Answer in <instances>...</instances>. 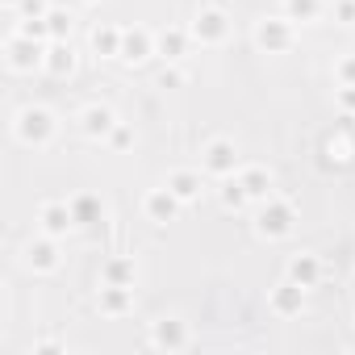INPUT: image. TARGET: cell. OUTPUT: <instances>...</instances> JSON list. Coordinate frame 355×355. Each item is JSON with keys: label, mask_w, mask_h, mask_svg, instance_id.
<instances>
[{"label": "cell", "mask_w": 355, "mask_h": 355, "mask_svg": "<svg viewBox=\"0 0 355 355\" xmlns=\"http://www.w3.org/2000/svg\"><path fill=\"white\" fill-rule=\"evenodd\" d=\"M155 55V34L150 30H142V26H134V30H125L121 34V63H130V67H138V63H146Z\"/></svg>", "instance_id": "obj_15"}, {"label": "cell", "mask_w": 355, "mask_h": 355, "mask_svg": "<svg viewBox=\"0 0 355 355\" xmlns=\"http://www.w3.org/2000/svg\"><path fill=\"white\" fill-rule=\"evenodd\" d=\"M234 175L243 180V189H247V197H251V201H268V197H272V171H268V167L247 163V167H239Z\"/></svg>", "instance_id": "obj_19"}, {"label": "cell", "mask_w": 355, "mask_h": 355, "mask_svg": "<svg viewBox=\"0 0 355 355\" xmlns=\"http://www.w3.org/2000/svg\"><path fill=\"white\" fill-rule=\"evenodd\" d=\"M330 13H334L338 26H355V0H334Z\"/></svg>", "instance_id": "obj_28"}, {"label": "cell", "mask_w": 355, "mask_h": 355, "mask_svg": "<svg viewBox=\"0 0 355 355\" xmlns=\"http://www.w3.org/2000/svg\"><path fill=\"white\" fill-rule=\"evenodd\" d=\"M5 63H9V71L30 76L34 67H42V63H46V46H42L38 38H26V34H17V30H13V38L5 42Z\"/></svg>", "instance_id": "obj_4"}, {"label": "cell", "mask_w": 355, "mask_h": 355, "mask_svg": "<svg viewBox=\"0 0 355 355\" xmlns=\"http://www.w3.org/2000/svg\"><path fill=\"white\" fill-rule=\"evenodd\" d=\"M55 80H63V76H71L76 71V51H71V42L63 38V42H46V63H42Z\"/></svg>", "instance_id": "obj_20"}, {"label": "cell", "mask_w": 355, "mask_h": 355, "mask_svg": "<svg viewBox=\"0 0 355 355\" xmlns=\"http://www.w3.org/2000/svg\"><path fill=\"white\" fill-rule=\"evenodd\" d=\"M322 13V0H288V17L293 21H313Z\"/></svg>", "instance_id": "obj_26"}, {"label": "cell", "mask_w": 355, "mask_h": 355, "mask_svg": "<svg viewBox=\"0 0 355 355\" xmlns=\"http://www.w3.org/2000/svg\"><path fill=\"white\" fill-rule=\"evenodd\" d=\"M146 343H150L155 351H184V347L193 343V334H189V322H184V318H175V313L167 318V313H163V318L150 322Z\"/></svg>", "instance_id": "obj_6"}, {"label": "cell", "mask_w": 355, "mask_h": 355, "mask_svg": "<svg viewBox=\"0 0 355 355\" xmlns=\"http://www.w3.org/2000/svg\"><path fill=\"white\" fill-rule=\"evenodd\" d=\"M21 263L34 272V276H51L63 268V255H59V239L51 234H38V239H26L21 247Z\"/></svg>", "instance_id": "obj_5"}, {"label": "cell", "mask_w": 355, "mask_h": 355, "mask_svg": "<svg viewBox=\"0 0 355 355\" xmlns=\"http://www.w3.org/2000/svg\"><path fill=\"white\" fill-rule=\"evenodd\" d=\"M184 80H189V76H184L180 67H163V71H159V88H180Z\"/></svg>", "instance_id": "obj_30"}, {"label": "cell", "mask_w": 355, "mask_h": 355, "mask_svg": "<svg viewBox=\"0 0 355 355\" xmlns=\"http://www.w3.org/2000/svg\"><path fill=\"white\" fill-rule=\"evenodd\" d=\"M268 309L276 313V318H301V309H305V284H297V280H280L272 293H268Z\"/></svg>", "instance_id": "obj_11"}, {"label": "cell", "mask_w": 355, "mask_h": 355, "mask_svg": "<svg viewBox=\"0 0 355 355\" xmlns=\"http://www.w3.org/2000/svg\"><path fill=\"white\" fill-rule=\"evenodd\" d=\"M193 38L201 42V46H222L226 38H230V17H226V9H218V5H201L197 13H193Z\"/></svg>", "instance_id": "obj_3"}, {"label": "cell", "mask_w": 355, "mask_h": 355, "mask_svg": "<svg viewBox=\"0 0 355 355\" xmlns=\"http://www.w3.org/2000/svg\"><path fill=\"white\" fill-rule=\"evenodd\" d=\"M293 226H297V205L284 201V197H268V201L259 205V214H255V234L268 239V243L288 239Z\"/></svg>", "instance_id": "obj_2"}, {"label": "cell", "mask_w": 355, "mask_h": 355, "mask_svg": "<svg viewBox=\"0 0 355 355\" xmlns=\"http://www.w3.org/2000/svg\"><path fill=\"white\" fill-rule=\"evenodd\" d=\"M201 167L209 175H218V180L234 175L239 171V146H234V138H209L201 146Z\"/></svg>", "instance_id": "obj_8"}, {"label": "cell", "mask_w": 355, "mask_h": 355, "mask_svg": "<svg viewBox=\"0 0 355 355\" xmlns=\"http://www.w3.org/2000/svg\"><path fill=\"white\" fill-rule=\"evenodd\" d=\"M134 276H138V268L130 255H113L101 263V284H134Z\"/></svg>", "instance_id": "obj_23"}, {"label": "cell", "mask_w": 355, "mask_h": 355, "mask_svg": "<svg viewBox=\"0 0 355 355\" xmlns=\"http://www.w3.org/2000/svg\"><path fill=\"white\" fill-rule=\"evenodd\" d=\"M121 34H125V30H117V26H96L92 38H88V42H92V55H96V59H117V55H121Z\"/></svg>", "instance_id": "obj_22"}, {"label": "cell", "mask_w": 355, "mask_h": 355, "mask_svg": "<svg viewBox=\"0 0 355 355\" xmlns=\"http://www.w3.org/2000/svg\"><path fill=\"white\" fill-rule=\"evenodd\" d=\"M71 214H76V226H105V201L101 197H92V193H80V197H71Z\"/></svg>", "instance_id": "obj_21"}, {"label": "cell", "mask_w": 355, "mask_h": 355, "mask_svg": "<svg viewBox=\"0 0 355 355\" xmlns=\"http://www.w3.org/2000/svg\"><path fill=\"white\" fill-rule=\"evenodd\" d=\"M17 9H21V17H46V13H51V9H46V0H21Z\"/></svg>", "instance_id": "obj_31"}, {"label": "cell", "mask_w": 355, "mask_h": 355, "mask_svg": "<svg viewBox=\"0 0 355 355\" xmlns=\"http://www.w3.org/2000/svg\"><path fill=\"white\" fill-rule=\"evenodd\" d=\"M284 276H288V280H297V284H305V288H313V284L322 280V259H318L313 251H297V255L288 259Z\"/></svg>", "instance_id": "obj_18"}, {"label": "cell", "mask_w": 355, "mask_h": 355, "mask_svg": "<svg viewBox=\"0 0 355 355\" xmlns=\"http://www.w3.org/2000/svg\"><path fill=\"white\" fill-rule=\"evenodd\" d=\"M218 197H222V209H230V214H239V209H247V189H243V180H239V175H234V180H230V175H226V180H222V189H218Z\"/></svg>", "instance_id": "obj_24"}, {"label": "cell", "mask_w": 355, "mask_h": 355, "mask_svg": "<svg viewBox=\"0 0 355 355\" xmlns=\"http://www.w3.org/2000/svg\"><path fill=\"white\" fill-rule=\"evenodd\" d=\"M338 109H343V117H355V84L338 88Z\"/></svg>", "instance_id": "obj_32"}, {"label": "cell", "mask_w": 355, "mask_h": 355, "mask_svg": "<svg viewBox=\"0 0 355 355\" xmlns=\"http://www.w3.org/2000/svg\"><path fill=\"white\" fill-rule=\"evenodd\" d=\"M34 351H63V343H59L55 334H46V338H38V343H34Z\"/></svg>", "instance_id": "obj_33"}, {"label": "cell", "mask_w": 355, "mask_h": 355, "mask_svg": "<svg viewBox=\"0 0 355 355\" xmlns=\"http://www.w3.org/2000/svg\"><path fill=\"white\" fill-rule=\"evenodd\" d=\"M105 142H109L113 150H130V146H134V130H130L125 121H117V125H113V134H109Z\"/></svg>", "instance_id": "obj_27"}, {"label": "cell", "mask_w": 355, "mask_h": 355, "mask_svg": "<svg viewBox=\"0 0 355 355\" xmlns=\"http://www.w3.org/2000/svg\"><path fill=\"white\" fill-rule=\"evenodd\" d=\"M76 125H80V134H84V138H96V142H105V138L113 134V125H117V113H113L109 105L92 101V105H84V109L76 113Z\"/></svg>", "instance_id": "obj_9"}, {"label": "cell", "mask_w": 355, "mask_h": 355, "mask_svg": "<svg viewBox=\"0 0 355 355\" xmlns=\"http://www.w3.org/2000/svg\"><path fill=\"white\" fill-rule=\"evenodd\" d=\"M175 197H180V205H193L197 197H201V171H193V167H175V171H167V180H163Z\"/></svg>", "instance_id": "obj_17"}, {"label": "cell", "mask_w": 355, "mask_h": 355, "mask_svg": "<svg viewBox=\"0 0 355 355\" xmlns=\"http://www.w3.org/2000/svg\"><path fill=\"white\" fill-rule=\"evenodd\" d=\"M88 5H96V0H88Z\"/></svg>", "instance_id": "obj_35"}, {"label": "cell", "mask_w": 355, "mask_h": 355, "mask_svg": "<svg viewBox=\"0 0 355 355\" xmlns=\"http://www.w3.org/2000/svg\"><path fill=\"white\" fill-rule=\"evenodd\" d=\"M38 230L51 234V239H67V234L76 230L71 201H42V205H38Z\"/></svg>", "instance_id": "obj_10"}, {"label": "cell", "mask_w": 355, "mask_h": 355, "mask_svg": "<svg viewBox=\"0 0 355 355\" xmlns=\"http://www.w3.org/2000/svg\"><path fill=\"white\" fill-rule=\"evenodd\" d=\"M251 38H255V46H259V51L280 55V51H288V46L297 42V34H293V17H259Z\"/></svg>", "instance_id": "obj_7"}, {"label": "cell", "mask_w": 355, "mask_h": 355, "mask_svg": "<svg viewBox=\"0 0 355 355\" xmlns=\"http://www.w3.org/2000/svg\"><path fill=\"white\" fill-rule=\"evenodd\" d=\"M142 214H146V222H155V226H167L175 214H180V197H175L167 184H159V189H146V197H142Z\"/></svg>", "instance_id": "obj_12"}, {"label": "cell", "mask_w": 355, "mask_h": 355, "mask_svg": "<svg viewBox=\"0 0 355 355\" xmlns=\"http://www.w3.org/2000/svg\"><path fill=\"white\" fill-rule=\"evenodd\" d=\"M46 30H51V42H63L71 34V13L67 9H51L46 13Z\"/></svg>", "instance_id": "obj_25"}, {"label": "cell", "mask_w": 355, "mask_h": 355, "mask_svg": "<svg viewBox=\"0 0 355 355\" xmlns=\"http://www.w3.org/2000/svg\"><path fill=\"white\" fill-rule=\"evenodd\" d=\"M355 159V134L347 125H334L326 138H322V163L326 167H347Z\"/></svg>", "instance_id": "obj_13"}, {"label": "cell", "mask_w": 355, "mask_h": 355, "mask_svg": "<svg viewBox=\"0 0 355 355\" xmlns=\"http://www.w3.org/2000/svg\"><path fill=\"white\" fill-rule=\"evenodd\" d=\"M189 42H193V30L167 26V30H159V34H155V55H159V59H167V63H175V59L189 51Z\"/></svg>", "instance_id": "obj_16"}, {"label": "cell", "mask_w": 355, "mask_h": 355, "mask_svg": "<svg viewBox=\"0 0 355 355\" xmlns=\"http://www.w3.org/2000/svg\"><path fill=\"white\" fill-rule=\"evenodd\" d=\"M334 80H338V88H351V84H355V55L334 67Z\"/></svg>", "instance_id": "obj_29"}, {"label": "cell", "mask_w": 355, "mask_h": 355, "mask_svg": "<svg viewBox=\"0 0 355 355\" xmlns=\"http://www.w3.org/2000/svg\"><path fill=\"white\" fill-rule=\"evenodd\" d=\"M5 5H13V9H17V5H21V0H5Z\"/></svg>", "instance_id": "obj_34"}, {"label": "cell", "mask_w": 355, "mask_h": 355, "mask_svg": "<svg viewBox=\"0 0 355 355\" xmlns=\"http://www.w3.org/2000/svg\"><path fill=\"white\" fill-rule=\"evenodd\" d=\"M55 134H59V117L46 109V105H21L17 113H13V138L21 142V146H51L55 142Z\"/></svg>", "instance_id": "obj_1"}, {"label": "cell", "mask_w": 355, "mask_h": 355, "mask_svg": "<svg viewBox=\"0 0 355 355\" xmlns=\"http://www.w3.org/2000/svg\"><path fill=\"white\" fill-rule=\"evenodd\" d=\"M96 309L105 318H125L134 309V284H101L96 288Z\"/></svg>", "instance_id": "obj_14"}]
</instances>
